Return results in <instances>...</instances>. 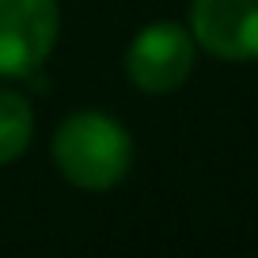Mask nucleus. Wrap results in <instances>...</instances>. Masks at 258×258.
I'll list each match as a JSON object with an SVG mask.
<instances>
[{"instance_id":"obj_1","label":"nucleus","mask_w":258,"mask_h":258,"mask_svg":"<svg viewBox=\"0 0 258 258\" xmlns=\"http://www.w3.org/2000/svg\"><path fill=\"white\" fill-rule=\"evenodd\" d=\"M53 167L76 190H114L133 167V137L103 110H76L53 133Z\"/></svg>"},{"instance_id":"obj_2","label":"nucleus","mask_w":258,"mask_h":258,"mask_svg":"<svg viewBox=\"0 0 258 258\" xmlns=\"http://www.w3.org/2000/svg\"><path fill=\"white\" fill-rule=\"evenodd\" d=\"M61 34L57 0H0V76L31 80L42 73Z\"/></svg>"},{"instance_id":"obj_3","label":"nucleus","mask_w":258,"mask_h":258,"mask_svg":"<svg viewBox=\"0 0 258 258\" xmlns=\"http://www.w3.org/2000/svg\"><path fill=\"white\" fill-rule=\"evenodd\" d=\"M194 57H198V42H194L190 27L175 23V19H160L133 34L125 49V76L133 88L148 91V95H167L190 80Z\"/></svg>"},{"instance_id":"obj_4","label":"nucleus","mask_w":258,"mask_h":258,"mask_svg":"<svg viewBox=\"0 0 258 258\" xmlns=\"http://www.w3.org/2000/svg\"><path fill=\"white\" fill-rule=\"evenodd\" d=\"M190 34L220 61H258V0H194Z\"/></svg>"},{"instance_id":"obj_5","label":"nucleus","mask_w":258,"mask_h":258,"mask_svg":"<svg viewBox=\"0 0 258 258\" xmlns=\"http://www.w3.org/2000/svg\"><path fill=\"white\" fill-rule=\"evenodd\" d=\"M31 137H34V110L27 95L0 88V167L16 163L31 148Z\"/></svg>"}]
</instances>
